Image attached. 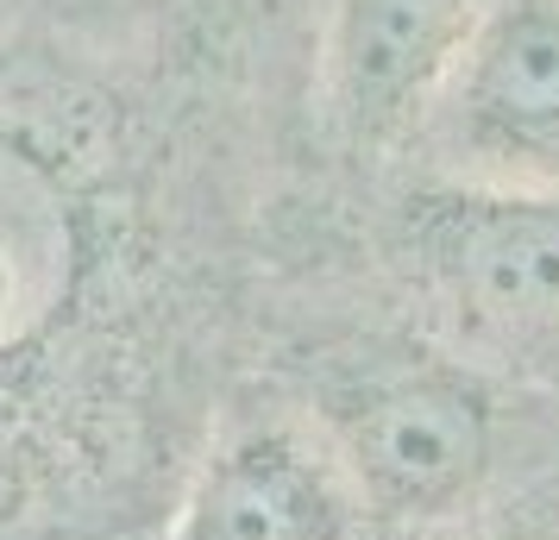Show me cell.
Masks as SVG:
<instances>
[{"label":"cell","instance_id":"obj_2","mask_svg":"<svg viewBox=\"0 0 559 540\" xmlns=\"http://www.w3.org/2000/svg\"><path fill=\"white\" fill-rule=\"evenodd\" d=\"M314 421L371 535H415L490 503L509 409L490 371L408 334L302 339L264 371Z\"/></svg>","mask_w":559,"mask_h":540},{"label":"cell","instance_id":"obj_7","mask_svg":"<svg viewBox=\"0 0 559 540\" xmlns=\"http://www.w3.org/2000/svg\"><path fill=\"white\" fill-rule=\"evenodd\" d=\"M365 540H559V521H547V515L534 509H490V503H478V509L453 515V521H433V528H415V535H365Z\"/></svg>","mask_w":559,"mask_h":540},{"label":"cell","instance_id":"obj_1","mask_svg":"<svg viewBox=\"0 0 559 540\" xmlns=\"http://www.w3.org/2000/svg\"><path fill=\"white\" fill-rule=\"evenodd\" d=\"M239 377L164 152L102 101L0 95V540H157Z\"/></svg>","mask_w":559,"mask_h":540},{"label":"cell","instance_id":"obj_4","mask_svg":"<svg viewBox=\"0 0 559 540\" xmlns=\"http://www.w3.org/2000/svg\"><path fill=\"white\" fill-rule=\"evenodd\" d=\"M353 484L340 478L289 389L246 371L189 459L157 540H365Z\"/></svg>","mask_w":559,"mask_h":540},{"label":"cell","instance_id":"obj_6","mask_svg":"<svg viewBox=\"0 0 559 540\" xmlns=\"http://www.w3.org/2000/svg\"><path fill=\"white\" fill-rule=\"evenodd\" d=\"M490 0H333L321 101L353 152H390L421 132Z\"/></svg>","mask_w":559,"mask_h":540},{"label":"cell","instance_id":"obj_3","mask_svg":"<svg viewBox=\"0 0 559 540\" xmlns=\"http://www.w3.org/2000/svg\"><path fill=\"white\" fill-rule=\"evenodd\" d=\"M396 257L465 346L559 334V195L433 177L396 207Z\"/></svg>","mask_w":559,"mask_h":540},{"label":"cell","instance_id":"obj_5","mask_svg":"<svg viewBox=\"0 0 559 540\" xmlns=\"http://www.w3.org/2000/svg\"><path fill=\"white\" fill-rule=\"evenodd\" d=\"M415 139L453 182L559 195V0H490Z\"/></svg>","mask_w":559,"mask_h":540}]
</instances>
